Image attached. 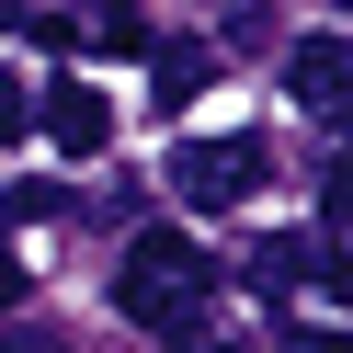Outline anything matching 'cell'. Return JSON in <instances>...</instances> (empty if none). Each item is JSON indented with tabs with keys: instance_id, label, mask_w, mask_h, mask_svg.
<instances>
[{
	"instance_id": "6da1fadb",
	"label": "cell",
	"mask_w": 353,
	"mask_h": 353,
	"mask_svg": "<svg viewBox=\"0 0 353 353\" xmlns=\"http://www.w3.org/2000/svg\"><path fill=\"white\" fill-rule=\"evenodd\" d=\"M160 183L183 194L194 216H228V205H251V194L274 183V148H262V137H171Z\"/></svg>"
},
{
	"instance_id": "7a4b0ae2",
	"label": "cell",
	"mask_w": 353,
	"mask_h": 353,
	"mask_svg": "<svg viewBox=\"0 0 353 353\" xmlns=\"http://www.w3.org/2000/svg\"><path fill=\"white\" fill-rule=\"evenodd\" d=\"M205 285H216V274H205V251H194L183 228H137V239H125V274H114V307L160 330L171 307H183V296H205Z\"/></svg>"
},
{
	"instance_id": "3957f363",
	"label": "cell",
	"mask_w": 353,
	"mask_h": 353,
	"mask_svg": "<svg viewBox=\"0 0 353 353\" xmlns=\"http://www.w3.org/2000/svg\"><path fill=\"white\" fill-rule=\"evenodd\" d=\"M34 125H46L69 160H103V148H114V103H103L92 80H46V92H34Z\"/></svg>"
},
{
	"instance_id": "277c9868",
	"label": "cell",
	"mask_w": 353,
	"mask_h": 353,
	"mask_svg": "<svg viewBox=\"0 0 353 353\" xmlns=\"http://www.w3.org/2000/svg\"><path fill=\"white\" fill-rule=\"evenodd\" d=\"M285 92H296V114L342 125V92H353V57H342V34H296V46H285Z\"/></svg>"
},
{
	"instance_id": "5b68a950",
	"label": "cell",
	"mask_w": 353,
	"mask_h": 353,
	"mask_svg": "<svg viewBox=\"0 0 353 353\" xmlns=\"http://www.w3.org/2000/svg\"><path fill=\"white\" fill-rule=\"evenodd\" d=\"M160 353H251V319L216 307V285H205V296H183V307L160 319Z\"/></svg>"
},
{
	"instance_id": "8992f818",
	"label": "cell",
	"mask_w": 353,
	"mask_h": 353,
	"mask_svg": "<svg viewBox=\"0 0 353 353\" xmlns=\"http://www.w3.org/2000/svg\"><path fill=\"white\" fill-rule=\"evenodd\" d=\"M205 80H216V46H194V34H183V46H160V57H148V103H160V114H183V103L205 92Z\"/></svg>"
},
{
	"instance_id": "52a82bcc",
	"label": "cell",
	"mask_w": 353,
	"mask_h": 353,
	"mask_svg": "<svg viewBox=\"0 0 353 353\" xmlns=\"http://www.w3.org/2000/svg\"><path fill=\"white\" fill-rule=\"evenodd\" d=\"M251 285H262V296L307 285V239H262V251H251Z\"/></svg>"
},
{
	"instance_id": "ba28073f",
	"label": "cell",
	"mask_w": 353,
	"mask_h": 353,
	"mask_svg": "<svg viewBox=\"0 0 353 353\" xmlns=\"http://www.w3.org/2000/svg\"><path fill=\"white\" fill-rule=\"evenodd\" d=\"M216 34H228V46H262V34H274V12H262V0H216Z\"/></svg>"
},
{
	"instance_id": "9c48e42d",
	"label": "cell",
	"mask_w": 353,
	"mask_h": 353,
	"mask_svg": "<svg viewBox=\"0 0 353 353\" xmlns=\"http://www.w3.org/2000/svg\"><path fill=\"white\" fill-rule=\"evenodd\" d=\"M0 205H12V216H34V228H46V216H69V183H12V194H0Z\"/></svg>"
},
{
	"instance_id": "30bf717a",
	"label": "cell",
	"mask_w": 353,
	"mask_h": 353,
	"mask_svg": "<svg viewBox=\"0 0 353 353\" xmlns=\"http://www.w3.org/2000/svg\"><path fill=\"white\" fill-rule=\"evenodd\" d=\"M23 125H34V92H23V80H12V69H0V148L23 137Z\"/></svg>"
},
{
	"instance_id": "8fae6325",
	"label": "cell",
	"mask_w": 353,
	"mask_h": 353,
	"mask_svg": "<svg viewBox=\"0 0 353 353\" xmlns=\"http://www.w3.org/2000/svg\"><path fill=\"white\" fill-rule=\"evenodd\" d=\"M23 307V262H12V239H0V319Z\"/></svg>"
},
{
	"instance_id": "7c38bea8",
	"label": "cell",
	"mask_w": 353,
	"mask_h": 353,
	"mask_svg": "<svg viewBox=\"0 0 353 353\" xmlns=\"http://www.w3.org/2000/svg\"><path fill=\"white\" fill-rule=\"evenodd\" d=\"M80 12H92V34L103 23H137V0H80Z\"/></svg>"
},
{
	"instance_id": "4fadbf2b",
	"label": "cell",
	"mask_w": 353,
	"mask_h": 353,
	"mask_svg": "<svg viewBox=\"0 0 353 353\" xmlns=\"http://www.w3.org/2000/svg\"><path fill=\"white\" fill-rule=\"evenodd\" d=\"M0 353H57V342H46V330H12V319H0Z\"/></svg>"
},
{
	"instance_id": "5bb4252c",
	"label": "cell",
	"mask_w": 353,
	"mask_h": 353,
	"mask_svg": "<svg viewBox=\"0 0 353 353\" xmlns=\"http://www.w3.org/2000/svg\"><path fill=\"white\" fill-rule=\"evenodd\" d=\"M285 353H342V342H330V330H307V342H285Z\"/></svg>"
}]
</instances>
